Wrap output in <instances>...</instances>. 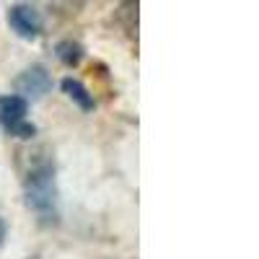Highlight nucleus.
<instances>
[{
    "mask_svg": "<svg viewBox=\"0 0 259 259\" xmlns=\"http://www.w3.org/2000/svg\"><path fill=\"white\" fill-rule=\"evenodd\" d=\"M29 259H41V256H36V254H34V256H29Z\"/></svg>",
    "mask_w": 259,
    "mask_h": 259,
    "instance_id": "8",
    "label": "nucleus"
},
{
    "mask_svg": "<svg viewBox=\"0 0 259 259\" xmlns=\"http://www.w3.org/2000/svg\"><path fill=\"white\" fill-rule=\"evenodd\" d=\"M8 24H11V29H13L16 36L29 39V41L41 34V16H39V11H36L34 6H29V3H16V6H11V8H8Z\"/></svg>",
    "mask_w": 259,
    "mask_h": 259,
    "instance_id": "4",
    "label": "nucleus"
},
{
    "mask_svg": "<svg viewBox=\"0 0 259 259\" xmlns=\"http://www.w3.org/2000/svg\"><path fill=\"white\" fill-rule=\"evenodd\" d=\"M57 57L62 65H68V68H73V65H78L83 60V47L78 45V41L73 39H65L57 45Z\"/></svg>",
    "mask_w": 259,
    "mask_h": 259,
    "instance_id": "6",
    "label": "nucleus"
},
{
    "mask_svg": "<svg viewBox=\"0 0 259 259\" xmlns=\"http://www.w3.org/2000/svg\"><path fill=\"white\" fill-rule=\"evenodd\" d=\"M29 114V104L11 94V96H0V124L6 127V133L21 140H31L36 135V127L26 119Z\"/></svg>",
    "mask_w": 259,
    "mask_h": 259,
    "instance_id": "2",
    "label": "nucleus"
},
{
    "mask_svg": "<svg viewBox=\"0 0 259 259\" xmlns=\"http://www.w3.org/2000/svg\"><path fill=\"white\" fill-rule=\"evenodd\" d=\"M50 89H52V78L45 65H31L16 78V96H21L26 104L39 101L45 94H50Z\"/></svg>",
    "mask_w": 259,
    "mask_h": 259,
    "instance_id": "3",
    "label": "nucleus"
},
{
    "mask_svg": "<svg viewBox=\"0 0 259 259\" xmlns=\"http://www.w3.org/2000/svg\"><path fill=\"white\" fill-rule=\"evenodd\" d=\"M24 197L26 207L34 210L45 223H55L60 215V189H57V177H55V163L34 153L31 166L26 168L24 177Z\"/></svg>",
    "mask_w": 259,
    "mask_h": 259,
    "instance_id": "1",
    "label": "nucleus"
},
{
    "mask_svg": "<svg viewBox=\"0 0 259 259\" xmlns=\"http://www.w3.org/2000/svg\"><path fill=\"white\" fill-rule=\"evenodd\" d=\"M60 89L65 91V96H68L73 104H78L83 112H91L94 106H96V101H94V96L89 94V89L78 80V78H62V83H60Z\"/></svg>",
    "mask_w": 259,
    "mask_h": 259,
    "instance_id": "5",
    "label": "nucleus"
},
{
    "mask_svg": "<svg viewBox=\"0 0 259 259\" xmlns=\"http://www.w3.org/2000/svg\"><path fill=\"white\" fill-rule=\"evenodd\" d=\"M6 236H8V226H6V221H3V218H0V246H3Z\"/></svg>",
    "mask_w": 259,
    "mask_h": 259,
    "instance_id": "7",
    "label": "nucleus"
}]
</instances>
